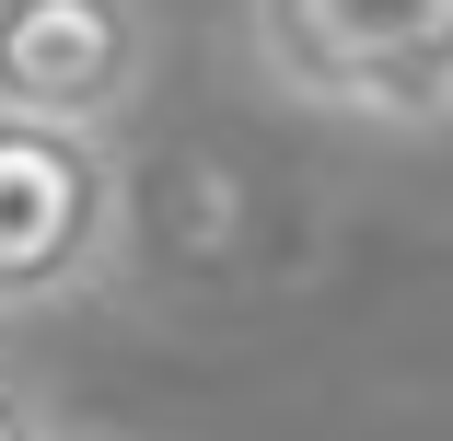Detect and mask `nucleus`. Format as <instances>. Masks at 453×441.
I'll use <instances>...</instances> for the list:
<instances>
[{
  "instance_id": "obj_1",
  "label": "nucleus",
  "mask_w": 453,
  "mask_h": 441,
  "mask_svg": "<svg viewBox=\"0 0 453 441\" xmlns=\"http://www.w3.org/2000/svg\"><path fill=\"white\" fill-rule=\"evenodd\" d=\"M244 58L280 105L441 140L453 117V0H244Z\"/></svg>"
},
{
  "instance_id": "obj_2",
  "label": "nucleus",
  "mask_w": 453,
  "mask_h": 441,
  "mask_svg": "<svg viewBox=\"0 0 453 441\" xmlns=\"http://www.w3.org/2000/svg\"><path fill=\"white\" fill-rule=\"evenodd\" d=\"M128 268V163L117 128L0 117V325L70 314Z\"/></svg>"
},
{
  "instance_id": "obj_3",
  "label": "nucleus",
  "mask_w": 453,
  "mask_h": 441,
  "mask_svg": "<svg viewBox=\"0 0 453 441\" xmlns=\"http://www.w3.org/2000/svg\"><path fill=\"white\" fill-rule=\"evenodd\" d=\"M151 0H0V117L117 128L151 94Z\"/></svg>"
},
{
  "instance_id": "obj_4",
  "label": "nucleus",
  "mask_w": 453,
  "mask_h": 441,
  "mask_svg": "<svg viewBox=\"0 0 453 441\" xmlns=\"http://www.w3.org/2000/svg\"><path fill=\"white\" fill-rule=\"evenodd\" d=\"M47 430V395L24 384V361H12V348H0V441H35Z\"/></svg>"
},
{
  "instance_id": "obj_5",
  "label": "nucleus",
  "mask_w": 453,
  "mask_h": 441,
  "mask_svg": "<svg viewBox=\"0 0 453 441\" xmlns=\"http://www.w3.org/2000/svg\"><path fill=\"white\" fill-rule=\"evenodd\" d=\"M35 441H117V430H81V418H47Z\"/></svg>"
}]
</instances>
